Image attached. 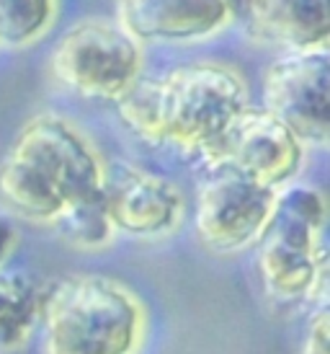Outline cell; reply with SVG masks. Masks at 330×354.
Listing matches in <instances>:
<instances>
[{
  "label": "cell",
  "instance_id": "1",
  "mask_svg": "<svg viewBox=\"0 0 330 354\" xmlns=\"http://www.w3.org/2000/svg\"><path fill=\"white\" fill-rule=\"evenodd\" d=\"M248 104L237 70L220 62L181 65L155 80H137L117 101L119 117L139 140L199 156L214 166Z\"/></svg>",
  "mask_w": 330,
  "mask_h": 354
},
{
  "label": "cell",
  "instance_id": "2",
  "mask_svg": "<svg viewBox=\"0 0 330 354\" xmlns=\"http://www.w3.org/2000/svg\"><path fill=\"white\" fill-rule=\"evenodd\" d=\"M106 168L93 142L57 114L31 117L0 160V207L55 225L65 209L104 194Z\"/></svg>",
  "mask_w": 330,
  "mask_h": 354
},
{
  "label": "cell",
  "instance_id": "3",
  "mask_svg": "<svg viewBox=\"0 0 330 354\" xmlns=\"http://www.w3.org/2000/svg\"><path fill=\"white\" fill-rule=\"evenodd\" d=\"M44 354H137L147 331L139 297L119 279L75 274L41 297Z\"/></svg>",
  "mask_w": 330,
  "mask_h": 354
},
{
  "label": "cell",
  "instance_id": "4",
  "mask_svg": "<svg viewBox=\"0 0 330 354\" xmlns=\"http://www.w3.org/2000/svg\"><path fill=\"white\" fill-rule=\"evenodd\" d=\"M325 197L315 187L279 189L258 238V277L276 303H300L325 292Z\"/></svg>",
  "mask_w": 330,
  "mask_h": 354
},
{
  "label": "cell",
  "instance_id": "5",
  "mask_svg": "<svg viewBox=\"0 0 330 354\" xmlns=\"http://www.w3.org/2000/svg\"><path fill=\"white\" fill-rule=\"evenodd\" d=\"M142 44L119 24L88 19L70 26L49 55L52 75L90 101H122L142 78Z\"/></svg>",
  "mask_w": 330,
  "mask_h": 354
},
{
  "label": "cell",
  "instance_id": "6",
  "mask_svg": "<svg viewBox=\"0 0 330 354\" xmlns=\"http://www.w3.org/2000/svg\"><path fill=\"white\" fill-rule=\"evenodd\" d=\"M279 197L271 189L227 163L206 166L196 187L194 227L199 241L217 254L255 246Z\"/></svg>",
  "mask_w": 330,
  "mask_h": 354
},
{
  "label": "cell",
  "instance_id": "7",
  "mask_svg": "<svg viewBox=\"0 0 330 354\" xmlns=\"http://www.w3.org/2000/svg\"><path fill=\"white\" fill-rule=\"evenodd\" d=\"M263 109L304 142L325 145L330 132L328 50L287 52L263 75Z\"/></svg>",
  "mask_w": 330,
  "mask_h": 354
},
{
  "label": "cell",
  "instance_id": "8",
  "mask_svg": "<svg viewBox=\"0 0 330 354\" xmlns=\"http://www.w3.org/2000/svg\"><path fill=\"white\" fill-rule=\"evenodd\" d=\"M304 148L307 145L271 111L248 106L230 129L217 163L237 168L266 187L284 189L300 176Z\"/></svg>",
  "mask_w": 330,
  "mask_h": 354
},
{
  "label": "cell",
  "instance_id": "9",
  "mask_svg": "<svg viewBox=\"0 0 330 354\" xmlns=\"http://www.w3.org/2000/svg\"><path fill=\"white\" fill-rule=\"evenodd\" d=\"M119 26L139 44H191L224 31L233 0H117Z\"/></svg>",
  "mask_w": 330,
  "mask_h": 354
},
{
  "label": "cell",
  "instance_id": "10",
  "mask_svg": "<svg viewBox=\"0 0 330 354\" xmlns=\"http://www.w3.org/2000/svg\"><path fill=\"white\" fill-rule=\"evenodd\" d=\"M104 202L114 233L119 230L132 238L171 236L186 215L181 189L173 181L139 168H126L117 176H106Z\"/></svg>",
  "mask_w": 330,
  "mask_h": 354
},
{
  "label": "cell",
  "instance_id": "11",
  "mask_svg": "<svg viewBox=\"0 0 330 354\" xmlns=\"http://www.w3.org/2000/svg\"><path fill=\"white\" fill-rule=\"evenodd\" d=\"M253 34L289 52L328 50L330 0H248Z\"/></svg>",
  "mask_w": 330,
  "mask_h": 354
},
{
  "label": "cell",
  "instance_id": "12",
  "mask_svg": "<svg viewBox=\"0 0 330 354\" xmlns=\"http://www.w3.org/2000/svg\"><path fill=\"white\" fill-rule=\"evenodd\" d=\"M41 295L19 272H0V352L21 349L39 326Z\"/></svg>",
  "mask_w": 330,
  "mask_h": 354
},
{
  "label": "cell",
  "instance_id": "13",
  "mask_svg": "<svg viewBox=\"0 0 330 354\" xmlns=\"http://www.w3.org/2000/svg\"><path fill=\"white\" fill-rule=\"evenodd\" d=\"M59 0H0V44L29 47L57 19Z\"/></svg>",
  "mask_w": 330,
  "mask_h": 354
},
{
  "label": "cell",
  "instance_id": "14",
  "mask_svg": "<svg viewBox=\"0 0 330 354\" xmlns=\"http://www.w3.org/2000/svg\"><path fill=\"white\" fill-rule=\"evenodd\" d=\"M52 227L57 230L62 241H68L70 246L78 248H101L106 246L111 236H114L104 194L83 199V202L72 205L70 209H65L55 220Z\"/></svg>",
  "mask_w": 330,
  "mask_h": 354
},
{
  "label": "cell",
  "instance_id": "15",
  "mask_svg": "<svg viewBox=\"0 0 330 354\" xmlns=\"http://www.w3.org/2000/svg\"><path fill=\"white\" fill-rule=\"evenodd\" d=\"M328 308H325V303H320L307 321L302 354H328Z\"/></svg>",
  "mask_w": 330,
  "mask_h": 354
},
{
  "label": "cell",
  "instance_id": "16",
  "mask_svg": "<svg viewBox=\"0 0 330 354\" xmlns=\"http://www.w3.org/2000/svg\"><path fill=\"white\" fill-rule=\"evenodd\" d=\"M13 243H16V225H13L10 215H6V212L0 209V264L8 259Z\"/></svg>",
  "mask_w": 330,
  "mask_h": 354
}]
</instances>
